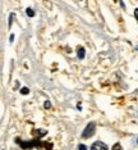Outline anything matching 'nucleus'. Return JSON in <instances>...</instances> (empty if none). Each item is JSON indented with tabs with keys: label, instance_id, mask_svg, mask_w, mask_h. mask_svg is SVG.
<instances>
[{
	"label": "nucleus",
	"instance_id": "f257e3e1",
	"mask_svg": "<svg viewBox=\"0 0 138 150\" xmlns=\"http://www.w3.org/2000/svg\"><path fill=\"white\" fill-rule=\"evenodd\" d=\"M95 131H96V125L95 123H88L87 125V127L85 128V131H83L82 137L83 139H88V137H91V136L95 135Z\"/></svg>",
	"mask_w": 138,
	"mask_h": 150
},
{
	"label": "nucleus",
	"instance_id": "f03ea898",
	"mask_svg": "<svg viewBox=\"0 0 138 150\" xmlns=\"http://www.w3.org/2000/svg\"><path fill=\"white\" fill-rule=\"evenodd\" d=\"M91 150H109V149H107V146L104 144V142L96 141L92 144V146H91Z\"/></svg>",
	"mask_w": 138,
	"mask_h": 150
},
{
	"label": "nucleus",
	"instance_id": "7ed1b4c3",
	"mask_svg": "<svg viewBox=\"0 0 138 150\" xmlns=\"http://www.w3.org/2000/svg\"><path fill=\"white\" fill-rule=\"evenodd\" d=\"M77 55H78V58L79 59H83V58H85V47H78V49H77Z\"/></svg>",
	"mask_w": 138,
	"mask_h": 150
},
{
	"label": "nucleus",
	"instance_id": "20e7f679",
	"mask_svg": "<svg viewBox=\"0 0 138 150\" xmlns=\"http://www.w3.org/2000/svg\"><path fill=\"white\" fill-rule=\"evenodd\" d=\"M26 13H27V16H28V17H33V16H35V13H33V11H32L31 8H27L26 9Z\"/></svg>",
	"mask_w": 138,
	"mask_h": 150
},
{
	"label": "nucleus",
	"instance_id": "39448f33",
	"mask_svg": "<svg viewBox=\"0 0 138 150\" xmlns=\"http://www.w3.org/2000/svg\"><path fill=\"white\" fill-rule=\"evenodd\" d=\"M113 150H123V148H122V145L120 144H115L113 146Z\"/></svg>",
	"mask_w": 138,
	"mask_h": 150
},
{
	"label": "nucleus",
	"instance_id": "423d86ee",
	"mask_svg": "<svg viewBox=\"0 0 138 150\" xmlns=\"http://www.w3.org/2000/svg\"><path fill=\"white\" fill-rule=\"evenodd\" d=\"M28 93H29V90H28V88H27V87H23L22 90H21V94H23V95H27Z\"/></svg>",
	"mask_w": 138,
	"mask_h": 150
},
{
	"label": "nucleus",
	"instance_id": "0eeeda50",
	"mask_svg": "<svg viewBox=\"0 0 138 150\" xmlns=\"http://www.w3.org/2000/svg\"><path fill=\"white\" fill-rule=\"evenodd\" d=\"M78 150H87V148H86V146L83 145V144H81V145L78 146Z\"/></svg>",
	"mask_w": 138,
	"mask_h": 150
},
{
	"label": "nucleus",
	"instance_id": "6e6552de",
	"mask_svg": "<svg viewBox=\"0 0 138 150\" xmlns=\"http://www.w3.org/2000/svg\"><path fill=\"white\" fill-rule=\"evenodd\" d=\"M134 17H136V19L138 21V9H136V11H134Z\"/></svg>",
	"mask_w": 138,
	"mask_h": 150
},
{
	"label": "nucleus",
	"instance_id": "1a4fd4ad",
	"mask_svg": "<svg viewBox=\"0 0 138 150\" xmlns=\"http://www.w3.org/2000/svg\"><path fill=\"white\" fill-rule=\"evenodd\" d=\"M45 108H46V109L50 108V101H45Z\"/></svg>",
	"mask_w": 138,
	"mask_h": 150
},
{
	"label": "nucleus",
	"instance_id": "9d476101",
	"mask_svg": "<svg viewBox=\"0 0 138 150\" xmlns=\"http://www.w3.org/2000/svg\"><path fill=\"white\" fill-rule=\"evenodd\" d=\"M137 144H138V139H137Z\"/></svg>",
	"mask_w": 138,
	"mask_h": 150
}]
</instances>
